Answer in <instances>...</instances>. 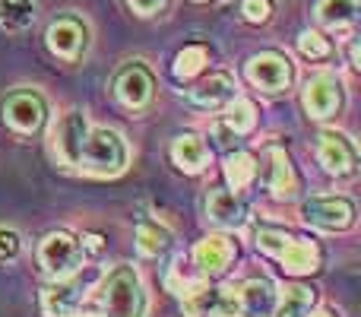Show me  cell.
Masks as SVG:
<instances>
[{
  "label": "cell",
  "instance_id": "30",
  "mask_svg": "<svg viewBox=\"0 0 361 317\" xmlns=\"http://www.w3.org/2000/svg\"><path fill=\"white\" fill-rule=\"evenodd\" d=\"M314 317H330V314H314Z\"/></svg>",
  "mask_w": 361,
  "mask_h": 317
},
{
  "label": "cell",
  "instance_id": "5",
  "mask_svg": "<svg viewBox=\"0 0 361 317\" xmlns=\"http://www.w3.org/2000/svg\"><path fill=\"white\" fill-rule=\"evenodd\" d=\"M247 76L254 86L267 89V92H279L292 83V64H288V57L276 54V51H263V54L247 61Z\"/></svg>",
  "mask_w": 361,
  "mask_h": 317
},
{
  "label": "cell",
  "instance_id": "26",
  "mask_svg": "<svg viewBox=\"0 0 361 317\" xmlns=\"http://www.w3.org/2000/svg\"><path fill=\"white\" fill-rule=\"evenodd\" d=\"M241 16L247 23H267L273 16V4L269 0H241Z\"/></svg>",
  "mask_w": 361,
  "mask_h": 317
},
{
  "label": "cell",
  "instance_id": "1",
  "mask_svg": "<svg viewBox=\"0 0 361 317\" xmlns=\"http://www.w3.org/2000/svg\"><path fill=\"white\" fill-rule=\"evenodd\" d=\"M95 299H99L102 317H143V289H140L133 267H127V263H121L108 273Z\"/></svg>",
  "mask_w": 361,
  "mask_h": 317
},
{
  "label": "cell",
  "instance_id": "24",
  "mask_svg": "<svg viewBox=\"0 0 361 317\" xmlns=\"http://www.w3.org/2000/svg\"><path fill=\"white\" fill-rule=\"evenodd\" d=\"M203 61H206V48H200V44H190V48H184L178 54L175 73L180 76V80H187V76H193L200 67H203Z\"/></svg>",
  "mask_w": 361,
  "mask_h": 317
},
{
  "label": "cell",
  "instance_id": "21",
  "mask_svg": "<svg viewBox=\"0 0 361 317\" xmlns=\"http://www.w3.org/2000/svg\"><path fill=\"white\" fill-rule=\"evenodd\" d=\"M169 244H171V235L159 222H152V219H143V222H140V229H137L140 254L159 257V254H165V251H169Z\"/></svg>",
  "mask_w": 361,
  "mask_h": 317
},
{
  "label": "cell",
  "instance_id": "16",
  "mask_svg": "<svg viewBox=\"0 0 361 317\" xmlns=\"http://www.w3.org/2000/svg\"><path fill=\"white\" fill-rule=\"evenodd\" d=\"M206 206H209L212 222H219V225H231L235 229V225L244 222V203L231 191H212Z\"/></svg>",
  "mask_w": 361,
  "mask_h": 317
},
{
  "label": "cell",
  "instance_id": "4",
  "mask_svg": "<svg viewBox=\"0 0 361 317\" xmlns=\"http://www.w3.org/2000/svg\"><path fill=\"white\" fill-rule=\"evenodd\" d=\"M4 121L16 133H35L44 121V102L35 92H13L4 102Z\"/></svg>",
  "mask_w": 361,
  "mask_h": 317
},
{
  "label": "cell",
  "instance_id": "23",
  "mask_svg": "<svg viewBox=\"0 0 361 317\" xmlns=\"http://www.w3.org/2000/svg\"><path fill=\"white\" fill-rule=\"evenodd\" d=\"M225 172H228L231 184L244 187L257 174V168H254V159H250V156H244V152H235V156H228V165H225Z\"/></svg>",
  "mask_w": 361,
  "mask_h": 317
},
{
  "label": "cell",
  "instance_id": "17",
  "mask_svg": "<svg viewBox=\"0 0 361 317\" xmlns=\"http://www.w3.org/2000/svg\"><path fill=\"white\" fill-rule=\"evenodd\" d=\"M80 301V286L76 282H57V286H48L42 295V305L51 317H67Z\"/></svg>",
  "mask_w": 361,
  "mask_h": 317
},
{
  "label": "cell",
  "instance_id": "15",
  "mask_svg": "<svg viewBox=\"0 0 361 317\" xmlns=\"http://www.w3.org/2000/svg\"><path fill=\"white\" fill-rule=\"evenodd\" d=\"M231 244L225 241V238H203V241L197 244V251H193V261H197V267L203 270V273H209V276H219L225 267H228V261H231Z\"/></svg>",
  "mask_w": 361,
  "mask_h": 317
},
{
  "label": "cell",
  "instance_id": "2",
  "mask_svg": "<svg viewBox=\"0 0 361 317\" xmlns=\"http://www.w3.org/2000/svg\"><path fill=\"white\" fill-rule=\"evenodd\" d=\"M76 165L95 174H118L127 165V146L114 131H89Z\"/></svg>",
  "mask_w": 361,
  "mask_h": 317
},
{
  "label": "cell",
  "instance_id": "9",
  "mask_svg": "<svg viewBox=\"0 0 361 317\" xmlns=\"http://www.w3.org/2000/svg\"><path fill=\"white\" fill-rule=\"evenodd\" d=\"M86 133H89V127H86V118H82L80 112L63 114L54 127V152L67 162V165H76Z\"/></svg>",
  "mask_w": 361,
  "mask_h": 317
},
{
  "label": "cell",
  "instance_id": "18",
  "mask_svg": "<svg viewBox=\"0 0 361 317\" xmlns=\"http://www.w3.org/2000/svg\"><path fill=\"white\" fill-rule=\"evenodd\" d=\"M171 159L178 162V168H184V172H200V168L206 165V146L200 137H193V133H184V137L175 140V146H171Z\"/></svg>",
  "mask_w": 361,
  "mask_h": 317
},
{
  "label": "cell",
  "instance_id": "11",
  "mask_svg": "<svg viewBox=\"0 0 361 317\" xmlns=\"http://www.w3.org/2000/svg\"><path fill=\"white\" fill-rule=\"evenodd\" d=\"M317 156L326 165V172L333 174H352L355 172V146L343 137V133H320V146H317Z\"/></svg>",
  "mask_w": 361,
  "mask_h": 317
},
{
  "label": "cell",
  "instance_id": "20",
  "mask_svg": "<svg viewBox=\"0 0 361 317\" xmlns=\"http://www.w3.org/2000/svg\"><path fill=\"white\" fill-rule=\"evenodd\" d=\"M358 16V0H320L317 4V19L330 29H343V25L355 23Z\"/></svg>",
  "mask_w": 361,
  "mask_h": 317
},
{
  "label": "cell",
  "instance_id": "14",
  "mask_svg": "<svg viewBox=\"0 0 361 317\" xmlns=\"http://www.w3.org/2000/svg\"><path fill=\"white\" fill-rule=\"evenodd\" d=\"M276 305V292H273V282L267 280H254V282H244V289L238 292V311L244 317H267Z\"/></svg>",
  "mask_w": 361,
  "mask_h": 317
},
{
  "label": "cell",
  "instance_id": "19",
  "mask_svg": "<svg viewBox=\"0 0 361 317\" xmlns=\"http://www.w3.org/2000/svg\"><path fill=\"white\" fill-rule=\"evenodd\" d=\"M35 23V4L32 0H0V25L6 32H23Z\"/></svg>",
  "mask_w": 361,
  "mask_h": 317
},
{
  "label": "cell",
  "instance_id": "27",
  "mask_svg": "<svg viewBox=\"0 0 361 317\" xmlns=\"http://www.w3.org/2000/svg\"><path fill=\"white\" fill-rule=\"evenodd\" d=\"M235 108H238V114L231 112V118H228L231 131L241 133V131H247V127H254V105H250V102H244V99H238Z\"/></svg>",
  "mask_w": 361,
  "mask_h": 317
},
{
  "label": "cell",
  "instance_id": "3",
  "mask_svg": "<svg viewBox=\"0 0 361 317\" xmlns=\"http://www.w3.org/2000/svg\"><path fill=\"white\" fill-rule=\"evenodd\" d=\"M80 254H82V248L70 232H51V235L42 241V248H38V263H42L44 273L61 280V276H67L76 270Z\"/></svg>",
  "mask_w": 361,
  "mask_h": 317
},
{
  "label": "cell",
  "instance_id": "13",
  "mask_svg": "<svg viewBox=\"0 0 361 317\" xmlns=\"http://www.w3.org/2000/svg\"><path fill=\"white\" fill-rule=\"evenodd\" d=\"M235 99V80L228 73H212L209 80H203L197 89L190 92V102L197 108H222L225 102Z\"/></svg>",
  "mask_w": 361,
  "mask_h": 317
},
{
  "label": "cell",
  "instance_id": "8",
  "mask_svg": "<svg viewBox=\"0 0 361 317\" xmlns=\"http://www.w3.org/2000/svg\"><path fill=\"white\" fill-rule=\"evenodd\" d=\"M48 48L63 61H76L86 51V25L73 16H63L51 23L48 29Z\"/></svg>",
  "mask_w": 361,
  "mask_h": 317
},
{
  "label": "cell",
  "instance_id": "29",
  "mask_svg": "<svg viewBox=\"0 0 361 317\" xmlns=\"http://www.w3.org/2000/svg\"><path fill=\"white\" fill-rule=\"evenodd\" d=\"M127 4H130L133 10L140 13V16H152V13H156L159 6L165 4V0H127Z\"/></svg>",
  "mask_w": 361,
  "mask_h": 317
},
{
  "label": "cell",
  "instance_id": "22",
  "mask_svg": "<svg viewBox=\"0 0 361 317\" xmlns=\"http://www.w3.org/2000/svg\"><path fill=\"white\" fill-rule=\"evenodd\" d=\"M311 305H314V289L288 286L286 292H282V301H279L276 317H307L311 314Z\"/></svg>",
  "mask_w": 361,
  "mask_h": 317
},
{
  "label": "cell",
  "instance_id": "6",
  "mask_svg": "<svg viewBox=\"0 0 361 317\" xmlns=\"http://www.w3.org/2000/svg\"><path fill=\"white\" fill-rule=\"evenodd\" d=\"M352 219H355V206L345 197H314L305 203V222L317 229H349Z\"/></svg>",
  "mask_w": 361,
  "mask_h": 317
},
{
  "label": "cell",
  "instance_id": "10",
  "mask_svg": "<svg viewBox=\"0 0 361 317\" xmlns=\"http://www.w3.org/2000/svg\"><path fill=\"white\" fill-rule=\"evenodd\" d=\"M114 92H118V99L124 102V105L143 108L146 102L152 99V76H149V70L140 67V64L124 67L118 73V80H114Z\"/></svg>",
  "mask_w": 361,
  "mask_h": 317
},
{
  "label": "cell",
  "instance_id": "12",
  "mask_svg": "<svg viewBox=\"0 0 361 317\" xmlns=\"http://www.w3.org/2000/svg\"><path fill=\"white\" fill-rule=\"evenodd\" d=\"M273 257H279L288 273H314L320 267V251L311 241H298V238H286Z\"/></svg>",
  "mask_w": 361,
  "mask_h": 317
},
{
  "label": "cell",
  "instance_id": "25",
  "mask_svg": "<svg viewBox=\"0 0 361 317\" xmlns=\"http://www.w3.org/2000/svg\"><path fill=\"white\" fill-rule=\"evenodd\" d=\"M298 48H301V54H305V57H314V61H320V57H326L333 51V44L326 42L324 35H317V32H301Z\"/></svg>",
  "mask_w": 361,
  "mask_h": 317
},
{
  "label": "cell",
  "instance_id": "28",
  "mask_svg": "<svg viewBox=\"0 0 361 317\" xmlns=\"http://www.w3.org/2000/svg\"><path fill=\"white\" fill-rule=\"evenodd\" d=\"M19 235L16 232H6V229H0V263H10V261H16L19 257Z\"/></svg>",
  "mask_w": 361,
  "mask_h": 317
},
{
  "label": "cell",
  "instance_id": "7",
  "mask_svg": "<svg viewBox=\"0 0 361 317\" xmlns=\"http://www.w3.org/2000/svg\"><path fill=\"white\" fill-rule=\"evenodd\" d=\"M305 105L314 118H333L343 105V86L333 73H317L314 80H307L305 89Z\"/></svg>",
  "mask_w": 361,
  "mask_h": 317
}]
</instances>
